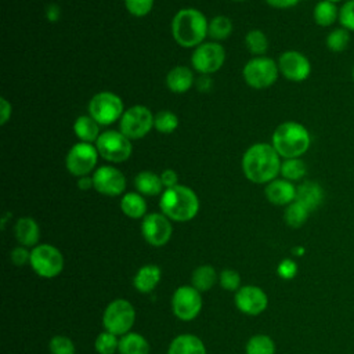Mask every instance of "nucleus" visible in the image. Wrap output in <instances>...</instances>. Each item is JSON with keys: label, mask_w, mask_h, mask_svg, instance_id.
Returning a JSON list of instances; mask_svg holds the SVG:
<instances>
[{"label": "nucleus", "mask_w": 354, "mask_h": 354, "mask_svg": "<svg viewBox=\"0 0 354 354\" xmlns=\"http://www.w3.org/2000/svg\"><path fill=\"white\" fill-rule=\"evenodd\" d=\"M281 163V156L271 144L257 142L245 151L242 171L254 184H268L279 174Z\"/></svg>", "instance_id": "obj_1"}, {"label": "nucleus", "mask_w": 354, "mask_h": 354, "mask_svg": "<svg viewBox=\"0 0 354 354\" xmlns=\"http://www.w3.org/2000/svg\"><path fill=\"white\" fill-rule=\"evenodd\" d=\"M209 21L196 8H181L171 19V36L177 44L195 48L207 37Z\"/></svg>", "instance_id": "obj_2"}, {"label": "nucleus", "mask_w": 354, "mask_h": 354, "mask_svg": "<svg viewBox=\"0 0 354 354\" xmlns=\"http://www.w3.org/2000/svg\"><path fill=\"white\" fill-rule=\"evenodd\" d=\"M199 206V198L195 191L181 184L165 189L159 199L160 212L171 221L177 223H185L195 218Z\"/></svg>", "instance_id": "obj_3"}, {"label": "nucleus", "mask_w": 354, "mask_h": 354, "mask_svg": "<svg viewBox=\"0 0 354 354\" xmlns=\"http://www.w3.org/2000/svg\"><path fill=\"white\" fill-rule=\"evenodd\" d=\"M271 145L283 159L301 158L311 145V136L304 124L288 120L275 127L271 136Z\"/></svg>", "instance_id": "obj_4"}, {"label": "nucleus", "mask_w": 354, "mask_h": 354, "mask_svg": "<svg viewBox=\"0 0 354 354\" xmlns=\"http://www.w3.org/2000/svg\"><path fill=\"white\" fill-rule=\"evenodd\" d=\"M136 322V308L127 299L118 297L106 304L102 313L104 330L116 336L131 332Z\"/></svg>", "instance_id": "obj_5"}, {"label": "nucleus", "mask_w": 354, "mask_h": 354, "mask_svg": "<svg viewBox=\"0 0 354 354\" xmlns=\"http://www.w3.org/2000/svg\"><path fill=\"white\" fill-rule=\"evenodd\" d=\"M29 266L40 278L53 279L62 272L65 267V259L61 250L54 245L39 243L30 249Z\"/></svg>", "instance_id": "obj_6"}, {"label": "nucleus", "mask_w": 354, "mask_h": 354, "mask_svg": "<svg viewBox=\"0 0 354 354\" xmlns=\"http://www.w3.org/2000/svg\"><path fill=\"white\" fill-rule=\"evenodd\" d=\"M242 76L246 84L253 88L261 90L271 87L279 76L278 64L272 58L266 55L254 57L245 64L242 69Z\"/></svg>", "instance_id": "obj_7"}, {"label": "nucleus", "mask_w": 354, "mask_h": 354, "mask_svg": "<svg viewBox=\"0 0 354 354\" xmlns=\"http://www.w3.org/2000/svg\"><path fill=\"white\" fill-rule=\"evenodd\" d=\"M94 145L100 156L111 163L126 162L133 152L131 140L127 138L120 130L102 131Z\"/></svg>", "instance_id": "obj_8"}, {"label": "nucleus", "mask_w": 354, "mask_h": 354, "mask_svg": "<svg viewBox=\"0 0 354 354\" xmlns=\"http://www.w3.org/2000/svg\"><path fill=\"white\" fill-rule=\"evenodd\" d=\"M124 105L122 98L112 91H100L94 94L88 102V115L101 126L115 123L122 118Z\"/></svg>", "instance_id": "obj_9"}, {"label": "nucleus", "mask_w": 354, "mask_h": 354, "mask_svg": "<svg viewBox=\"0 0 354 354\" xmlns=\"http://www.w3.org/2000/svg\"><path fill=\"white\" fill-rule=\"evenodd\" d=\"M202 293L192 285L178 286L170 300L173 315L184 322L194 321L202 310Z\"/></svg>", "instance_id": "obj_10"}, {"label": "nucleus", "mask_w": 354, "mask_h": 354, "mask_svg": "<svg viewBox=\"0 0 354 354\" xmlns=\"http://www.w3.org/2000/svg\"><path fill=\"white\" fill-rule=\"evenodd\" d=\"M153 118L155 116L149 108L144 105H133L129 109H124L119 120V130L130 140H140L153 127Z\"/></svg>", "instance_id": "obj_11"}, {"label": "nucleus", "mask_w": 354, "mask_h": 354, "mask_svg": "<svg viewBox=\"0 0 354 354\" xmlns=\"http://www.w3.org/2000/svg\"><path fill=\"white\" fill-rule=\"evenodd\" d=\"M98 156L100 153L95 145L79 141L73 144L68 151L65 158V166L68 171L77 178L88 176L91 171L95 170Z\"/></svg>", "instance_id": "obj_12"}, {"label": "nucleus", "mask_w": 354, "mask_h": 354, "mask_svg": "<svg viewBox=\"0 0 354 354\" xmlns=\"http://www.w3.org/2000/svg\"><path fill=\"white\" fill-rule=\"evenodd\" d=\"M225 61V50L217 41H203L191 55L192 68L199 75H212L217 72Z\"/></svg>", "instance_id": "obj_13"}, {"label": "nucleus", "mask_w": 354, "mask_h": 354, "mask_svg": "<svg viewBox=\"0 0 354 354\" xmlns=\"http://www.w3.org/2000/svg\"><path fill=\"white\" fill-rule=\"evenodd\" d=\"M173 234L171 220L160 213H148L141 220V235L153 248L165 246Z\"/></svg>", "instance_id": "obj_14"}, {"label": "nucleus", "mask_w": 354, "mask_h": 354, "mask_svg": "<svg viewBox=\"0 0 354 354\" xmlns=\"http://www.w3.org/2000/svg\"><path fill=\"white\" fill-rule=\"evenodd\" d=\"M235 307L245 315L256 317L268 307V296L257 285H242L234 295Z\"/></svg>", "instance_id": "obj_15"}, {"label": "nucleus", "mask_w": 354, "mask_h": 354, "mask_svg": "<svg viewBox=\"0 0 354 354\" xmlns=\"http://www.w3.org/2000/svg\"><path fill=\"white\" fill-rule=\"evenodd\" d=\"M278 69L279 73L295 83H300L304 82L306 79H308L310 73H311V62L310 59L300 51L297 50H288L283 51L278 61Z\"/></svg>", "instance_id": "obj_16"}, {"label": "nucleus", "mask_w": 354, "mask_h": 354, "mask_svg": "<svg viewBox=\"0 0 354 354\" xmlns=\"http://www.w3.org/2000/svg\"><path fill=\"white\" fill-rule=\"evenodd\" d=\"M93 184L94 189L105 196H119L126 189V177L124 174L109 165L97 167L93 171Z\"/></svg>", "instance_id": "obj_17"}, {"label": "nucleus", "mask_w": 354, "mask_h": 354, "mask_svg": "<svg viewBox=\"0 0 354 354\" xmlns=\"http://www.w3.org/2000/svg\"><path fill=\"white\" fill-rule=\"evenodd\" d=\"M264 195L275 206H288L296 199V185L285 178H275L266 185Z\"/></svg>", "instance_id": "obj_18"}, {"label": "nucleus", "mask_w": 354, "mask_h": 354, "mask_svg": "<svg viewBox=\"0 0 354 354\" xmlns=\"http://www.w3.org/2000/svg\"><path fill=\"white\" fill-rule=\"evenodd\" d=\"M324 198H325L324 188L317 181L306 180L296 187V199L295 201L301 203L310 212L317 210L322 205Z\"/></svg>", "instance_id": "obj_19"}, {"label": "nucleus", "mask_w": 354, "mask_h": 354, "mask_svg": "<svg viewBox=\"0 0 354 354\" xmlns=\"http://www.w3.org/2000/svg\"><path fill=\"white\" fill-rule=\"evenodd\" d=\"M162 278V270L156 264H144L141 266L134 277H133V286L137 292L142 295H148L155 290L158 283Z\"/></svg>", "instance_id": "obj_20"}, {"label": "nucleus", "mask_w": 354, "mask_h": 354, "mask_svg": "<svg viewBox=\"0 0 354 354\" xmlns=\"http://www.w3.org/2000/svg\"><path fill=\"white\" fill-rule=\"evenodd\" d=\"M166 354H207L203 340L192 333H181L171 339Z\"/></svg>", "instance_id": "obj_21"}, {"label": "nucleus", "mask_w": 354, "mask_h": 354, "mask_svg": "<svg viewBox=\"0 0 354 354\" xmlns=\"http://www.w3.org/2000/svg\"><path fill=\"white\" fill-rule=\"evenodd\" d=\"M14 235L19 245L26 248H35L39 245L40 227L32 217H19L14 225Z\"/></svg>", "instance_id": "obj_22"}, {"label": "nucleus", "mask_w": 354, "mask_h": 354, "mask_svg": "<svg viewBox=\"0 0 354 354\" xmlns=\"http://www.w3.org/2000/svg\"><path fill=\"white\" fill-rule=\"evenodd\" d=\"M165 82L171 93L183 94L195 84V77L189 68L184 65H177L167 72Z\"/></svg>", "instance_id": "obj_23"}, {"label": "nucleus", "mask_w": 354, "mask_h": 354, "mask_svg": "<svg viewBox=\"0 0 354 354\" xmlns=\"http://www.w3.org/2000/svg\"><path fill=\"white\" fill-rule=\"evenodd\" d=\"M134 187L138 194L144 196L162 195L165 187L160 180V174H156L151 170H142L134 177Z\"/></svg>", "instance_id": "obj_24"}, {"label": "nucleus", "mask_w": 354, "mask_h": 354, "mask_svg": "<svg viewBox=\"0 0 354 354\" xmlns=\"http://www.w3.org/2000/svg\"><path fill=\"white\" fill-rule=\"evenodd\" d=\"M120 210L129 218H144L147 216V201L138 192H126L120 199Z\"/></svg>", "instance_id": "obj_25"}, {"label": "nucleus", "mask_w": 354, "mask_h": 354, "mask_svg": "<svg viewBox=\"0 0 354 354\" xmlns=\"http://www.w3.org/2000/svg\"><path fill=\"white\" fill-rule=\"evenodd\" d=\"M149 342L141 333L129 332L119 337L118 354H149Z\"/></svg>", "instance_id": "obj_26"}, {"label": "nucleus", "mask_w": 354, "mask_h": 354, "mask_svg": "<svg viewBox=\"0 0 354 354\" xmlns=\"http://www.w3.org/2000/svg\"><path fill=\"white\" fill-rule=\"evenodd\" d=\"M100 123L90 115H82L73 122V133L83 142H95L100 137Z\"/></svg>", "instance_id": "obj_27"}, {"label": "nucleus", "mask_w": 354, "mask_h": 354, "mask_svg": "<svg viewBox=\"0 0 354 354\" xmlns=\"http://www.w3.org/2000/svg\"><path fill=\"white\" fill-rule=\"evenodd\" d=\"M218 282V274L210 264L198 266L191 274V285L201 293L210 290Z\"/></svg>", "instance_id": "obj_28"}, {"label": "nucleus", "mask_w": 354, "mask_h": 354, "mask_svg": "<svg viewBox=\"0 0 354 354\" xmlns=\"http://www.w3.org/2000/svg\"><path fill=\"white\" fill-rule=\"evenodd\" d=\"M313 18L321 28L333 26L339 21V7L336 3L319 0L313 8Z\"/></svg>", "instance_id": "obj_29"}, {"label": "nucleus", "mask_w": 354, "mask_h": 354, "mask_svg": "<svg viewBox=\"0 0 354 354\" xmlns=\"http://www.w3.org/2000/svg\"><path fill=\"white\" fill-rule=\"evenodd\" d=\"M234 25L232 21L225 15H216L209 21L207 28V36L212 39V41H223L230 37L232 33Z\"/></svg>", "instance_id": "obj_30"}, {"label": "nucleus", "mask_w": 354, "mask_h": 354, "mask_svg": "<svg viewBox=\"0 0 354 354\" xmlns=\"http://www.w3.org/2000/svg\"><path fill=\"white\" fill-rule=\"evenodd\" d=\"M275 351L274 339L264 333L253 335L245 344V354H275Z\"/></svg>", "instance_id": "obj_31"}, {"label": "nucleus", "mask_w": 354, "mask_h": 354, "mask_svg": "<svg viewBox=\"0 0 354 354\" xmlns=\"http://www.w3.org/2000/svg\"><path fill=\"white\" fill-rule=\"evenodd\" d=\"M310 210L307 207H304L301 203H299L297 201H293L292 203H289L288 206H285L283 210V221L286 223V225H289L290 228H300L306 224L308 216H310Z\"/></svg>", "instance_id": "obj_32"}, {"label": "nucleus", "mask_w": 354, "mask_h": 354, "mask_svg": "<svg viewBox=\"0 0 354 354\" xmlns=\"http://www.w3.org/2000/svg\"><path fill=\"white\" fill-rule=\"evenodd\" d=\"M307 173V166L301 158H290V159H283L281 163V171L279 174L282 178L288 181H300Z\"/></svg>", "instance_id": "obj_33"}, {"label": "nucleus", "mask_w": 354, "mask_h": 354, "mask_svg": "<svg viewBox=\"0 0 354 354\" xmlns=\"http://www.w3.org/2000/svg\"><path fill=\"white\" fill-rule=\"evenodd\" d=\"M351 32H348L347 29L337 26L333 28L325 37V46L330 53H343L347 46L350 44V39H351Z\"/></svg>", "instance_id": "obj_34"}, {"label": "nucleus", "mask_w": 354, "mask_h": 354, "mask_svg": "<svg viewBox=\"0 0 354 354\" xmlns=\"http://www.w3.org/2000/svg\"><path fill=\"white\" fill-rule=\"evenodd\" d=\"M245 46L253 55L261 57L268 48V39L263 30L252 29L245 36Z\"/></svg>", "instance_id": "obj_35"}, {"label": "nucleus", "mask_w": 354, "mask_h": 354, "mask_svg": "<svg viewBox=\"0 0 354 354\" xmlns=\"http://www.w3.org/2000/svg\"><path fill=\"white\" fill-rule=\"evenodd\" d=\"M94 350L97 354H115L119 350V336L102 330L94 340Z\"/></svg>", "instance_id": "obj_36"}, {"label": "nucleus", "mask_w": 354, "mask_h": 354, "mask_svg": "<svg viewBox=\"0 0 354 354\" xmlns=\"http://www.w3.org/2000/svg\"><path fill=\"white\" fill-rule=\"evenodd\" d=\"M153 127L162 134H170L178 127V118L171 111H159L153 118Z\"/></svg>", "instance_id": "obj_37"}, {"label": "nucleus", "mask_w": 354, "mask_h": 354, "mask_svg": "<svg viewBox=\"0 0 354 354\" xmlns=\"http://www.w3.org/2000/svg\"><path fill=\"white\" fill-rule=\"evenodd\" d=\"M50 354H76L73 340L64 335H55L48 342Z\"/></svg>", "instance_id": "obj_38"}, {"label": "nucleus", "mask_w": 354, "mask_h": 354, "mask_svg": "<svg viewBox=\"0 0 354 354\" xmlns=\"http://www.w3.org/2000/svg\"><path fill=\"white\" fill-rule=\"evenodd\" d=\"M218 283L227 292H236L242 286L241 274L232 268H224L218 272Z\"/></svg>", "instance_id": "obj_39"}, {"label": "nucleus", "mask_w": 354, "mask_h": 354, "mask_svg": "<svg viewBox=\"0 0 354 354\" xmlns=\"http://www.w3.org/2000/svg\"><path fill=\"white\" fill-rule=\"evenodd\" d=\"M123 1L129 14L137 18L148 15L152 11L153 3H155V0H123Z\"/></svg>", "instance_id": "obj_40"}, {"label": "nucleus", "mask_w": 354, "mask_h": 354, "mask_svg": "<svg viewBox=\"0 0 354 354\" xmlns=\"http://www.w3.org/2000/svg\"><path fill=\"white\" fill-rule=\"evenodd\" d=\"M339 25L348 32H354V0H346L339 7Z\"/></svg>", "instance_id": "obj_41"}, {"label": "nucleus", "mask_w": 354, "mask_h": 354, "mask_svg": "<svg viewBox=\"0 0 354 354\" xmlns=\"http://www.w3.org/2000/svg\"><path fill=\"white\" fill-rule=\"evenodd\" d=\"M297 263L292 259H283L279 261V264L277 266V274L279 275V278L282 279H293L297 274Z\"/></svg>", "instance_id": "obj_42"}, {"label": "nucleus", "mask_w": 354, "mask_h": 354, "mask_svg": "<svg viewBox=\"0 0 354 354\" xmlns=\"http://www.w3.org/2000/svg\"><path fill=\"white\" fill-rule=\"evenodd\" d=\"M10 260L14 266L22 267L25 264H29L30 261V250H28L26 246L18 245L10 252Z\"/></svg>", "instance_id": "obj_43"}, {"label": "nucleus", "mask_w": 354, "mask_h": 354, "mask_svg": "<svg viewBox=\"0 0 354 354\" xmlns=\"http://www.w3.org/2000/svg\"><path fill=\"white\" fill-rule=\"evenodd\" d=\"M160 180H162V184H163L165 189L176 187L178 184V176L173 169H165L160 173Z\"/></svg>", "instance_id": "obj_44"}, {"label": "nucleus", "mask_w": 354, "mask_h": 354, "mask_svg": "<svg viewBox=\"0 0 354 354\" xmlns=\"http://www.w3.org/2000/svg\"><path fill=\"white\" fill-rule=\"evenodd\" d=\"M11 113H12V106L10 101L1 97L0 98V124L1 126H4L11 119Z\"/></svg>", "instance_id": "obj_45"}, {"label": "nucleus", "mask_w": 354, "mask_h": 354, "mask_svg": "<svg viewBox=\"0 0 354 354\" xmlns=\"http://www.w3.org/2000/svg\"><path fill=\"white\" fill-rule=\"evenodd\" d=\"M212 83L210 75H199V77L195 79V86L201 93H207L212 88Z\"/></svg>", "instance_id": "obj_46"}, {"label": "nucleus", "mask_w": 354, "mask_h": 354, "mask_svg": "<svg viewBox=\"0 0 354 354\" xmlns=\"http://www.w3.org/2000/svg\"><path fill=\"white\" fill-rule=\"evenodd\" d=\"M300 0H266V3L272 7V8H278V10H286V8H292L295 6L299 4Z\"/></svg>", "instance_id": "obj_47"}, {"label": "nucleus", "mask_w": 354, "mask_h": 354, "mask_svg": "<svg viewBox=\"0 0 354 354\" xmlns=\"http://www.w3.org/2000/svg\"><path fill=\"white\" fill-rule=\"evenodd\" d=\"M44 14H46V18L50 21V22H57L59 18H61V8L58 4L55 3H51L46 7L44 10Z\"/></svg>", "instance_id": "obj_48"}, {"label": "nucleus", "mask_w": 354, "mask_h": 354, "mask_svg": "<svg viewBox=\"0 0 354 354\" xmlns=\"http://www.w3.org/2000/svg\"><path fill=\"white\" fill-rule=\"evenodd\" d=\"M77 188L82 191H87L90 188H94L93 184V177L91 176H83L77 178Z\"/></svg>", "instance_id": "obj_49"}, {"label": "nucleus", "mask_w": 354, "mask_h": 354, "mask_svg": "<svg viewBox=\"0 0 354 354\" xmlns=\"http://www.w3.org/2000/svg\"><path fill=\"white\" fill-rule=\"evenodd\" d=\"M293 252H295L297 256H301V254L304 253V249H303V248H295Z\"/></svg>", "instance_id": "obj_50"}, {"label": "nucleus", "mask_w": 354, "mask_h": 354, "mask_svg": "<svg viewBox=\"0 0 354 354\" xmlns=\"http://www.w3.org/2000/svg\"><path fill=\"white\" fill-rule=\"evenodd\" d=\"M328 1H332V3H340V1H346V0H328Z\"/></svg>", "instance_id": "obj_51"}, {"label": "nucleus", "mask_w": 354, "mask_h": 354, "mask_svg": "<svg viewBox=\"0 0 354 354\" xmlns=\"http://www.w3.org/2000/svg\"><path fill=\"white\" fill-rule=\"evenodd\" d=\"M351 77H353V80H354V65H353V68H351Z\"/></svg>", "instance_id": "obj_52"}, {"label": "nucleus", "mask_w": 354, "mask_h": 354, "mask_svg": "<svg viewBox=\"0 0 354 354\" xmlns=\"http://www.w3.org/2000/svg\"><path fill=\"white\" fill-rule=\"evenodd\" d=\"M234 1H245V0H234Z\"/></svg>", "instance_id": "obj_53"}]
</instances>
